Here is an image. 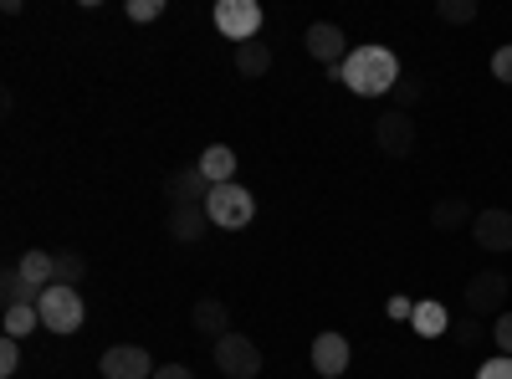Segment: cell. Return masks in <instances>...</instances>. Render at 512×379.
<instances>
[{"instance_id":"obj_14","label":"cell","mask_w":512,"mask_h":379,"mask_svg":"<svg viewBox=\"0 0 512 379\" xmlns=\"http://www.w3.org/2000/svg\"><path fill=\"white\" fill-rule=\"evenodd\" d=\"M164 226H169V236H175L180 246H200L205 231H210V216H205V205H175Z\"/></svg>"},{"instance_id":"obj_11","label":"cell","mask_w":512,"mask_h":379,"mask_svg":"<svg viewBox=\"0 0 512 379\" xmlns=\"http://www.w3.org/2000/svg\"><path fill=\"white\" fill-rule=\"evenodd\" d=\"M164 200H169V210L175 205H205L210 200V180H205L200 164H185V170L164 175Z\"/></svg>"},{"instance_id":"obj_10","label":"cell","mask_w":512,"mask_h":379,"mask_svg":"<svg viewBox=\"0 0 512 379\" xmlns=\"http://www.w3.org/2000/svg\"><path fill=\"white\" fill-rule=\"evenodd\" d=\"M472 236H477L482 251H512V210H507V205H487V210H477Z\"/></svg>"},{"instance_id":"obj_3","label":"cell","mask_w":512,"mask_h":379,"mask_svg":"<svg viewBox=\"0 0 512 379\" xmlns=\"http://www.w3.org/2000/svg\"><path fill=\"white\" fill-rule=\"evenodd\" d=\"M205 216H210V226H216V231H241L256 216V195L246 185H216V190H210V200H205Z\"/></svg>"},{"instance_id":"obj_6","label":"cell","mask_w":512,"mask_h":379,"mask_svg":"<svg viewBox=\"0 0 512 379\" xmlns=\"http://www.w3.org/2000/svg\"><path fill=\"white\" fill-rule=\"evenodd\" d=\"M216 31L226 41H256V31H262V6L256 0H216Z\"/></svg>"},{"instance_id":"obj_13","label":"cell","mask_w":512,"mask_h":379,"mask_svg":"<svg viewBox=\"0 0 512 379\" xmlns=\"http://www.w3.org/2000/svg\"><path fill=\"white\" fill-rule=\"evenodd\" d=\"M349 339H344V333H318V339H313V369L323 374V379H338V374H344L349 369Z\"/></svg>"},{"instance_id":"obj_18","label":"cell","mask_w":512,"mask_h":379,"mask_svg":"<svg viewBox=\"0 0 512 379\" xmlns=\"http://www.w3.org/2000/svg\"><path fill=\"white\" fill-rule=\"evenodd\" d=\"M16 267H21V277H26L36 292H47V287L57 282V257H52V251H36V246H31Z\"/></svg>"},{"instance_id":"obj_1","label":"cell","mask_w":512,"mask_h":379,"mask_svg":"<svg viewBox=\"0 0 512 379\" xmlns=\"http://www.w3.org/2000/svg\"><path fill=\"white\" fill-rule=\"evenodd\" d=\"M400 57L390 47H379V41H364V47H354L344 57V67H338V82H344L349 93L359 98H384V93H395L400 88Z\"/></svg>"},{"instance_id":"obj_16","label":"cell","mask_w":512,"mask_h":379,"mask_svg":"<svg viewBox=\"0 0 512 379\" xmlns=\"http://www.w3.org/2000/svg\"><path fill=\"white\" fill-rule=\"evenodd\" d=\"M472 221H477V210H472V200H461V195H446V200L431 205V226L436 231H461Z\"/></svg>"},{"instance_id":"obj_15","label":"cell","mask_w":512,"mask_h":379,"mask_svg":"<svg viewBox=\"0 0 512 379\" xmlns=\"http://www.w3.org/2000/svg\"><path fill=\"white\" fill-rule=\"evenodd\" d=\"M195 164L205 170L210 190H216V185H236V149H231V144H210Z\"/></svg>"},{"instance_id":"obj_9","label":"cell","mask_w":512,"mask_h":379,"mask_svg":"<svg viewBox=\"0 0 512 379\" xmlns=\"http://www.w3.org/2000/svg\"><path fill=\"white\" fill-rule=\"evenodd\" d=\"M103 379H154V359L144 344H113L103 359H98Z\"/></svg>"},{"instance_id":"obj_20","label":"cell","mask_w":512,"mask_h":379,"mask_svg":"<svg viewBox=\"0 0 512 379\" xmlns=\"http://www.w3.org/2000/svg\"><path fill=\"white\" fill-rule=\"evenodd\" d=\"M267 67H272V47H267V41H241V47H236V72L241 77H267Z\"/></svg>"},{"instance_id":"obj_21","label":"cell","mask_w":512,"mask_h":379,"mask_svg":"<svg viewBox=\"0 0 512 379\" xmlns=\"http://www.w3.org/2000/svg\"><path fill=\"white\" fill-rule=\"evenodd\" d=\"M0 328H6V339H31V333L41 328V313H36V303H26V308H6V318H0Z\"/></svg>"},{"instance_id":"obj_4","label":"cell","mask_w":512,"mask_h":379,"mask_svg":"<svg viewBox=\"0 0 512 379\" xmlns=\"http://www.w3.org/2000/svg\"><path fill=\"white\" fill-rule=\"evenodd\" d=\"M507 272H477L472 282H466V292H461V303H466V313L472 318H497V313H507Z\"/></svg>"},{"instance_id":"obj_12","label":"cell","mask_w":512,"mask_h":379,"mask_svg":"<svg viewBox=\"0 0 512 379\" xmlns=\"http://www.w3.org/2000/svg\"><path fill=\"white\" fill-rule=\"evenodd\" d=\"M190 328L200 333V339H210V344H221L226 333H231V308H226L221 298H200V303L190 308Z\"/></svg>"},{"instance_id":"obj_17","label":"cell","mask_w":512,"mask_h":379,"mask_svg":"<svg viewBox=\"0 0 512 379\" xmlns=\"http://www.w3.org/2000/svg\"><path fill=\"white\" fill-rule=\"evenodd\" d=\"M410 328L420 333V339H441V333H451V313H446V303H436V298L415 303V318H410Z\"/></svg>"},{"instance_id":"obj_5","label":"cell","mask_w":512,"mask_h":379,"mask_svg":"<svg viewBox=\"0 0 512 379\" xmlns=\"http://www.w3.org/2000/svg\"><path fill=\"white\" fill-rule=\"evenodd\" d=\"M216 369L226 374V379H256L262 374V349H256L246 333H226V339L216 344Z\"/></svg>"},{"instance_id":"obj_22","label":"cell","mask_w":512,"mask_h":379,"mask_svg":"<svg viewBox=\"0 0 512 379\" xmlns=\"http://www.w3.org/2000/svg\"><path fill=\"white\" fill-rule=\"evenodd\" d=\"M57 257V282H67V287H77L82 277H88V257L82 251H72V246H62V251H52Z\"/></svg>"},{"instance_id":"obj_25","label":"cell","mask_w":512,"mask_h":379,"mask_svg":"<svg viewBox=\"0 0 512 379\" xmlns=\"http://www.w3.org/2000/svg\"><path fill=\"white\" fill-rule=\"evenodd\" d=\"M492 77L502 82V88H512V41L492 52Z\"/></svg>"},{"instance_id":"obj_31","label":"cell","mask_w":512,"mask_h":379,"mask_svg":"<svg viewBox=\"0 0 512 379\" xmlns=\"http://www.w3.org/2000/svg\"><path fill=\"white\" fill-rule=\"evenodd\" d=\"M384 313H390L395 323H410V318H415V303H410V298H390V303H384Z\"/></svg>"},{"instance_id":"obj_24","label":"cell","mask_w":512,"mask_h":379,"mask_svg":"<svg viewBox=\"0 0 512 379\" xmlns=\"http://www.w3.org/2000/svg\"><path fill=\"white\" fill-rule=\"evenodd\" d=\"M451 339H456L461 349H472V344L482 339V318H472V313H466V318H451Z\"/></svg>"},{"instance_id":"obj_2","label":"cell","mask_w":512,"mask_h":379,"mask_svg":"<svg viewBox=\"0 0 512 379\" xmlns=\"http://www.w3.org/2000/svg\"><path fill=\"white\" fill-rule=\"evenodd\" d=\"M36 313H41V328H47V333H77L82 318H88V303H82L77 287L52 282V287L36 298Z\"/></svg>"},{"instance_id":"obj_8","label":"cell","mask_w":512,"mask_h":379,"mask_svg":"<svg viewBox=\"0 0 512 379\" xmlns=\"http://www.w3.org/2000/svg\"><path fill=\"white\" fill-rule=\"evenodd\" d=\"M303 47H308V57L313 62H323V67H344V57H349V36H344V26H333V21H313L308 31H303Z\"/></svg>"},{"instance_id":"obj_7","label":"cell","mask_w":512,"mask_h":379,"mask_svg":"<svg viewBox=\"0 0 512 379\" xmlns=\"http://www.w3.org/2000/svg\"><path fill=\"white\" fill-rule=\"evenodd\" d=\"M374 144H379L384 159H405V154L415 149V118L400 113V108L379 113V118H374Z\"/></svg>"},{"instance_id":"obj_32","label":"cell","mask_w":512,"mask_h":379,"mask_svg":"<svg viewBox=\"0 0 512 379\" xmlns=\"http://www.w3.org/2000/svg\"><path fill=\"white\" fill-rule=\"evenodd\" d=\"M154 379H195V369H190V364H159Z\"/></svg>"},{"instance_id":"obj_27","label":"cell","mask_w":512,"mask_h":379,"mask_svg":"<svg viewBox=\"0 0 512 379\" xmlns=\"http://www.w3.org/2000/svg\"><path fill=\"white\" fill-rule=\"evenodd\" d=\"M395 103H400V113H410V108L420 103V82H415L410 72L400 77V88H395Z\"/></svg>"},{"instance_id":"obj_28","label":"cell","mask_w":512,"mask_h":379,"mask_svg":"<svg viewBox=\"0 0 512 379\" xmlns=\"http://www.w3.org/2000/svg\"><path fill=\"white\" fill-rule=\"evenodd\" d=\"M16 369H21V344H16V339H0V374L11 379Z\"/></svg>"},{"instance_id":"obj_29","label":"cell","mask_w":512,"mask_h":379,"mask_svg":"<svg viewBox=\"0 0 512 379\" xmlns=\"http://www.w3.org/2000/svg\"><path fill=\"white\" fill-rule=\"evenodd\" d=\"M492 339H497V349L512 359V313H497V323H492Z\"/></svg>"},{"instance_id":"obj_19","label":"cell","mask_w":512,"mask_h":379,"mask_svg":"<svg viewBox=\"0 0 512 379\" xmlns=\"http://www.w3.org/2000/svg\"><path fill=\"white\" fill-rule=\"evenodd\" d=\"M36 298H41V292L21 277V267L0 272V303H6V308H26V303H36Z\"/></svg>"},{"instance_id":"obj_23","label":"cell","mask_w":512,"mask_h":379,"mask_svg":"<svg viewBox=\"0 0 512 379\" xmlns=\"http://www.w3.org/2000/svg\"><path fill=\"white\" fill-rule=\"evenodd\" d=\"M436 16H441L446 26H466V21H477V0H441Z\"/></svg>"},{"instance_id":"obj_26","label":"cell","mask_w":512,"mask_h":379,"mask_svg":"<svg viewBox=\"0 0 512 379\" xmlns=\"http://www.w3.org/2000/svg\"><path fill=\"white\" fill-rule=\"evenodd\" d=\"M164 0H128V21H159Z\"/></svg>"},{"instance_id":"obj_30","label":"cell","mask_w":512,"mask_h":379,"mask_svg":"<svg viewBox=\"0 0 512 379\" xmlns=\"http://www.w3.org/2000/svg\"><path fill=\"white\" fill-rule=\"evenodd\" d=\"M477 379H512V359H507V354H497V359H487V364L477 369Z\"/></svg>"}]
</instances>
